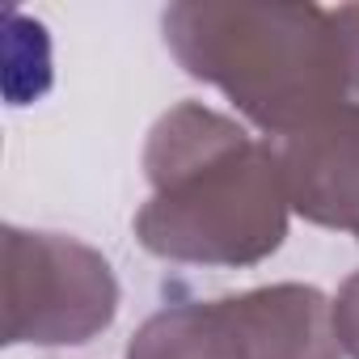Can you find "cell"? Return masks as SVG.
Segmentation results:
<instances>
[{
	"instance_id": "3",
	"label": "cell",
	"mask_w": 359,
	"mask_h": 359,
	"mask_svg": "<svg viewBox=\"0 0 359 359\" xmlns=\"http://www.w3.org/2000/svg\"><path fill=\"white\" fill-rule=\"evenodd\" d=\"M118 279L102 250L5 224V346H76L110 330Z\"/></svg>"
},
{
	"instance_id": "6",
	"label": "cell",
	"mask_w": 359,
	"mask_h": 359,
	"mask_svg": "<svg viewBox=\"0 0 359 359\" xmlns=\"http://www.w3.org/2000/svg\"><path fill=\"white\" fill-rule=\"evenodd\" d=\"M127 359H212L195 330L191 300L152 313L127 342Z\"/></svg>"
},
{
	"instance_id": "2",
	"label": "cell",
	"mask_w": 359,
	"mask_h": 359,
	"mask_svg": "<svg viewBox=\"0 0 359 359\" xmlns=\"http://www.w3.org/2000/svg\"><path fill=\"white\" fill-rule=\"evenodd\" d=\"M161 30L187 76L216 85L266 140L359 97V5L187 0Z\"/></svg>"
},
{
	"instance_id": "5",
	"label": "cell",
	"mask_w": 359,
	"mask_h": 359,
	"mask_svg": "<svg viewBox=\"0 0 359 359\" xmlns=\"http://www.w3.org/2000/svg\"><path fill=\"white\" fill-rule=\"evenodd\" d=\"M271 156L296 216L359 241V102H346L287 135H271Z\"/></svg>"
},
{
	"instance_id": "7",
	"label": "cell",
	"mask_w": 359,
	"mask_h": 359,
	"mask_svg": "<svg viewBox=\"0 0 359 359\" xmlns=\"http://www.w3.org/2000/svg\"><path fill=\"white\" fill-rule=\"evenodd\" d=\"M334 325H338V342H342V355L359 359V271L338 287L334 296Z\"/></svg>"
},
{
	"instance_id": "4",
	"label": "cell",
	"mask_w": 359,
	"mask_h": 359,
	"mask_svg": "<svg viewBox=\"0 0 359 359\" xmlns=\"http://www.w3.org/2000/svg\"><path fill=\"white\" fill-rule=\"evenodd\" d=\"M212 359H342L334 300L313 283H271L195 300Z\"/></svg>"
},
{
	"instance_id": "1",
	"label": "cell",
	"mask_w": 359,
	"mask_h": 359,
	"mask_svg": "<svg viewBox=\"0 0 359 359\" xmlns=\"http://www.w3.org/2000/svg\"><path fill=\"white\" fill-rule=\"evenodd\" d=\"M148 203L135 237L148 254L191 266H258L287 237V195L266 140L203 106H169L144 144Z\"/></svg>"
}]
</instances>
